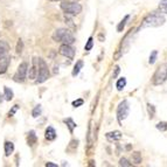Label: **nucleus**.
<instances>
[{"mask_svg": "<svg viewBox=\"0 0 167 167\" xmlns=\"http://www.w3.org/2000/svg\"><path fill=\"white\" fill-rule=\"evenodd\" d=\"M27 74H28V64L26 62H22L18 67V70L15 73L13 80H14L15 82H23L27 78Z\"/></svg>", "mask_w": 167, "mask_h": 167, "instance_id": "nucleus-6", "label": "nucleus"}, {"mask_svg": "<svg viewBox=\"0 0 167 167\" xmlns=\"http://www.w3.org/2000/svg\"><path fill=\"white\" fill-rule=\"evenodd\" d=\"M129 112H130V106L128 101H123L119 104V106H118V109H117V118H118L119 123L121 121H124L129 116Z\"/></svg>", "mask_w": 167, "mask_h": 167, "instance_id": "nucleus-7", "label": "nucleus"}, {"mask_svg": "<svg viewBox=\"0 0 167 167\" xmlns=\"http://www.w3.org/2000/svg\"><path fill=\"white\" fill-rule=\"evenodd\" d=\"M167 81V63L160 64L157 68L154 75L152 77V83L154 85H160Z\"/></svg>", "mask_w": 167, "mask_h": 167, "instance_id": "nucleus-4", "label": "nucleus"}, {"mask_svg": "<svg viewBox=\"0 0 167 167\" xmlns=\"http://www.w3.org/2000/svg\"><path fill=\"white\" fill-rule=\"evenodd\" d=\"M77 146H78V140H76V139L71 140L68 147V151H75L76 148H77Z\"/></svg>", "mask_w": 167, "mask_h": 167, "instance_id": "nucleus-26", "label": "nucleus"}, {"mask_svg": "<svg viewBox=\"0 0 167 167\" xmlns=\"http://www.w3.org/2000/svg\"><path fill=\"white\" fill-rule=\"evenodd\" d=\"M53 40L55 42H62L67 45H73L75 42V38L68 28H57L53 33Z\"/></svg>", "mask_w": 167, "mask_h": 167, "instance_id": "nucleus-1", "label": "nucleus"}, {"mask_svg": "<svg viewBox=\"0 0 167 167\" xmlns=\"http://www.w3.org/2000/svg\"><path fill=\"white\" fill-rule=\"evenodd\" d=\"M157 129L159 130V131H162V132H165L167 131V123L166 121H160L157 124Z\"/></svg>", "mask_w": 167, "mask_h": 167, "instance_id": "nucleus-25", "label": "nucleus"}, {"mask_svg": "<svg viewBox=\"0 0 167 167\" xmlns=\"http://www.w3.org/2000/svg\"><path fill=\"white\" fill-rule=\"evenodd\" d=\"M9 62H11V57H9L8 53L4 54V55H0V75L5 74L7 71Z\"/></svg>", "mask_w": 167, "mask_h": 167, "instance_id": "nucleus-10", "label": "nucleus"}, {"mask_svg": "<svg viewBox=\"0 0 167 167\" xmlns=\"http://www.w3.org/2000/svg\"><path fill=\"white\" fill-rule=\"evenodd\" d=\"M106 139L109 141H117L121 139V133L119 131H112V132H107L106 133Z\"/></svg>", "mask_w": 167, "mask_h": 167, "instance_id": "nucleus-11", "label": "nucleus"}, {"mask_svg": "<svg viewBox=\"0 0 167 167\" xmlns=\"http://www.w3.org/2000/svg\"><path fill=\"white\" fill-rule=\"evenodd\" d=\"M92 47H94V39L89 38L88 42H87V45H85V47H84V49H85L87 52H89V50H91V49H92Z\"/></svg>", "mask_w": 167, "mask_h": 167, "instance_id": "nucleus-29", "label": "nucleus"}, {"mask_svg": "<svg viewBox=\"0 0 167 167\" xmlns=\"http://www.w3.org/2000/svg\"><path fill=\"white\" fill-rule=\"evenodd\" d=\"M125 85H126V78H125V77H121V78H119V80H118V82H117V84H116L117 89H118L119 91L123 90V89L125 88Z\"/></svg>", "mask_w": 167, "mask_h": 167, "instance_id": "nucleus-19", "label": "nucleus"}, {"mask_svg": "<svg viewBox=\"0 0 167 167\" xmlns=\"http://www.w3.org/2000/svg\"><path fill=\"white\" fill-rule=\"evenodd\" d=\"M129 20V15H126L123 20H121V22H119V25L117 26V30L118 32H123V29H124V27H125V25H126V21Z\"/></svg>", "mask_w": 167, "mask_h": 167, "instance_id": "nucleus-22", "label": "nucleus"}, {"mask_svg": "<svg viewBox=\"0 0 167 167\" xmlns=\"http://www.w3.org/2000/svg\"><path fill=\"white\" fill-rule=\"evenodd\" d=\"M59 53H60L62 56H64V57L74 59V56H75V49L70 45L63 43V45L60 47V49H59Z\"/></svg>", "mask_w": 167, "mask_h": 167, "instance_id": "nucleus-8", "label": "nucleus"}, {"mask_svg": "<svg viewBox=\"0 0 167 167\" xmlns=\"http://www.w3.org/2000/svg\"><path fill=\"white\" fill-rule=\"evenodd\" d=\"M83 68V61H77L74 67V70H73V76H77L80 74L81 69Z\"/></svg>", "mask_w": 167, "mask_h": 167, "instance_id": "nucleus-15", "label": "nucleus"}, {"mask_svg": "<svg viewBox=\"0 0 167 167\" xmlns=\"http://www.w3.org/2000/svg\"><path fill=\"white\" fill-rule=\"evenodd\" d=\"M36 140H38V138H36V135H35V132L34 131H29L28 132V137H27V143L29 146H33L34 144H36Z\"/></svg>", "mask_w": 167, "mask_h": 167, "instance_id": "nucleus-13", "label": "nucleus"}, {"mask_svg": "<svg viewBox=\"0 0 167 167\" xmlns=\"http://www.w3.org/2000/svg\"><path fill=\"white\" fill-rule=\"evenodd\" d=\"M119 166L131 167V166H132V164H131V162H130V161L126 159V158H121V159L119 160Z\"/></svg>", "mask_w": 167, "mask_h": 167, "instance_id": "nucleus-28", "label": "nucleus"}, {"mask_svg": "<svg viewBox=\"0 0 167 167\" xmlns=\"http://www.w3.org/2000/svg\"><path fill=\"white\" fill-rule=\"evenodd\" d=\"M39 74V57H34L33 59V64H32V68L28 69V78L29 80H36Z\"/></svg>", "mask_w": 167, "mask_h": 167, "instance_id": "nucleus-9", "label": "nucleus"}, {"mask_svg": "<svg viewBox=\"0 0 167 167\" xmlns=\"http://www.w3.org/2000/svg\"><path fill=\"white\" fill-rule=\"evenodd\" d=\"M83 103H84L83 99L78 98V99H76V101H74V102H73V106H74V107H78V106L83 105Z\"/></svg>", "mask_w": 167, "mask_h": 167, "instance_id": "nucleus-32", "label": "nucleus"}, {"mask_svg": "<svg viewBox=\"0 0 167 167\" xmlns=\"http://www.w3.org/2000/svg\"><path fill=\"white\" fill-rule=\"evenodd\" d=\"M61 8H62V11L66 14L73 15V16L80 14L82 12V6L80 4H77L76 1L74 2V1H66V0H63L62 4H61Z\"/></svg>", "mask_w": 167, "mask_h": 167, "instance_id": "nucleus-3", "label": "nucleus"}, {"mask_svg": "<svg viewBox=\"0 0 167 167\" xmlns=\"http://www.w3.org/2000/svg\"><path fill=\"white\" fill-rule=\"evenodd\" d=\"M15 50H16V54H21V53H22V50H23V41L21 40V39H19V40H18Z\"/></svg>", "mask_w": 167, "mask_h": 167, "instance_id": "nucleus-23", "label": "nucleus"}, {"mask_svg": "<svg viewBox=\"0 0 167 167\" xmlns=\"http://www.w3.org/2000/svg\"><path fill=\"white\" fill-rule=\"evenodd\" d=\"M119 70H121V69H119V67H118V66H117V67H116V68H114V78H116V77H117V75H118V74H119Z\"/></svg>", "mask_w": 167, "mask_h": 167, "instance_id": "nucleus-34", "label": "nucleus"}, {"mask_svg": "<svg viewBox=\"0 0 167 167\" xmlns=\"http://www.w3.org/2000/svg\"><path fill=\"white\" fill-rule=\"evenodd\" d=\"M49 1H61V0H49Z\"/></svg>", "mask_w": 167, "mask_h": 167, "instance_id": "nucleus-36", "label": "nucleus"}, {"mask_svg": "<svg viewBox=\"0 0 167 167\" xmlns=\"http://www.w3.org/2000/svg\"><path fill=\"white\" fill-rule=\"evenodd\" d=\"M132 161L137 165H139L141 162V154L139 152H133L132 153Z\"/></svg>", "mask_w": 167, "mask_h": 167, "instance_id": "nucleus-18", "label": "nucleus"}, {"mask_svg": "<svg viewBox=\"0 0 167 167\" xmlns=\"http://www.w3.org/2000/svg\"><path fill=\"white\" fill-rule=\"evenodd\" d=\"M64 123L67 124V126H68V129H69V131H70V133H73L74 132V129L76 128V123L71 118H66L64 119Z\"/></svg>", "mask_w": 167, "mask_h": 167, "instance_id": "nucleus-16", "label": "nucleus"}, {"mask_svg": "<svg viewBox=\"0 0 167 167\" xmlns=\"http://www.w3.org/2000/svg\"><path fill=\"white\" fill-rule=\"evenodd\" d=\"M166 21L165 16L160 13H151L144 19L141 27H160Z\"/></svg>", "mask_w": 167, "mask_h": 167, "instance_id": "nucleus-2", "label": "nucleus"}, {"mask_svg": "<svg viewBox=\"0 0 167 167\" xmlns=\"http://www.w3.org/2000/svg\"><path fill=\"white\" fill-rule=\"evenodd\" d=\"M49 76L50 74H49V69H48L47 63L42 59L39 57V74L36 77V83H43L49 78Z\"/></svg>", "mask_w": 167, "mask_h": 167, "instance_id": "nucleus-5", "label": "nucleus"}, {"mask_svg": "<svg viewBox=\"0 0 167 167\" xmlns=\"http://www.w3.org/2000/svg\"><path fill=\"white\" fill-rule=\"evenodd\" d=\"M4 92H5V99L6 101H11V99L13 98V91L11 90L9 88L5 87L4 88Z\"/></svg>", "mask_w": 167, "mask_h": 167, "instance_id": "nucleus-20", "label": "nucleus"}, {"mask_svg": "<svg viewBox=\"0 0 167 167\" xmlns=\"http://www.w3.org/2000/svg\"><path fill=\"white\" fill-rule=\"evenodd\" d=\"M45 137H46V139H47V140H49V141L55 140V138H56V132H55V130H54L52 126L47 128V130H46Z\"/></svg>", "mask_w": 167, "mask_h": 167, "instance_id": "nucleus-12", "label": "nucleus"}, {"mask_svg": "<svg viewBox=\"0 0 167 167\" xmlns=\"http://www.w3.org/2000/svg\"><path fill=\"white\" fill-rule=\"evenodd\" d=\"M157 56H158V52H157V50H153L151 53V55H150L148 63H150V64H153V63L155 62V60H157Z\"/></svg>", "mask_w": 167, "mask_h": 167, "instance_id": "nucleus-27", "label": "nucleus"}, {"mask_svg": "<svg viewBox=\"0 0 167 167\" xmlns=\"http://www.w3.org/2000/svg\"><path fill=\"white\" fill-rule=\"evenodd\" d=\"M18 109H19V105H14V106H13V109H12V110L8 112V116H9V117H12V116H13V114H14L15 112L18 111Z\"/></svg>", "mask_w": 167, "mask_h": 167, "instance_id": "nucleus-33", "label": "nucleus"}, {"mask_svg": "<svg viewBox=\"0 0 167 167\" xmlns=\"http://www.w3.org/2000/svg\"><path fill=\"white\" fill-rule=\"evenodd\" d=\"M147 110H148V114H150V117L153 118V117H154V112H155L154 106L151 105V104H147Z\"/></svg>", "mask_w": 167, "mask_h": 167, "instance_id": "nucleus-31", "label": "nucleus"}, {"mask_svg": "<svg viewBox=\"0 0 167 167\" xmlns=\"http://www.w3.org/2000/svg\"><path fill=\"white\" fill-rule=\"evenodd\" d=\"M14 151V144L12 141H6L5 143V154L6 157H9Z\"/></svg>", "mask_w": 167, "mask_h": 167, "instance_id": "nucleus-14", "label": "nucleus"}, {"mask_svg": "<svg viewBox=\"0 0 167 167\" xmlns=\"http://www.w3.org/2000/svg\"><path fill=\"white\" fill-rule=\"evenodd\" d=\"M159 9H160V12L166 13L167 14V0H162V1H160Z\"/></svg>", "mask_w": 167, "mask_h": 167, "instance_id": "nucleus-24", "label": "nucleus"}, {"mask_svg": "<svg viewBox=\"0 0 167 167\" xmlns=\"http://www.w3.org/2000/svg\"><path fill=\"white\" fill-rule=\"evenodd\" d=\"M8 49H9V47H8L7 42L6 41H0V55L7 54Z\"/></svg>", "mask_w": 167, "mask_h": 167, "instance_id": "nucleus-17", "label": "nucleus"}, {"mask_svg": "<svg viewBox=\"0 0 167 167\" xmlns=\"http://www.w3.org/2000/svg\"><path fill=\"white\" fill-rule=\"evenodd\" d=\"M64 21H66V23H67V25H68L69 27H70V28H71L73 30L76 29V26L74 25L73 20H71V18H70L68 14H66V16H64Z\"/></svg>", "mask_w": 167, "mask_h": 167, "instance_id": "nucleus-21", "label": "nucleus"}, {"mask_svg": "<svg viewBox=\"0 0 167 167\" xmlns=\"http://www.w3.org/2000/svg\"><path fill=\"white\" fill-rule=\"evenodd\" d=\"M46 167H57L56 164H53V162H47L46 164Z\"/></svg>", "mask_w": 167, "mask_h": 167, "instance_id": "nucleus-35", "label": "nucleus"}, {"mask_svg": "<svg viewBox=\"0 0 167 167\" xmlns=\"http://www.w3.org/2000/svg\"><path fill=\"white\" fill-rule=\"evenodd\" d=\"M41 114V106L38 105L34 107V110H33V112H32V116L34 117V118H36V117H39Z\"/></svg>", "mask_w": 167, "mask_h": 167, "instance_id": "nucleus-30", "label": "nucleus"}]
</instances>
